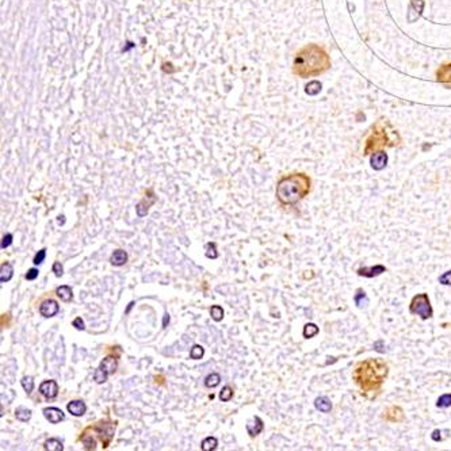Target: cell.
<instances>
[{"label":"cell","mask_w":451,"mask_h":451,"mask_svg":"<svg viewBox=\"0 0 451 451\" xmlns=\"http://www.w3.org/2000/svg\"><path fill=\"white\" fill-rule=\"evenodd\" d=\"M389 365L381 358L359 361L353 370V381L363 397L375 400L382 393V386L389 375Z\"/></svg>","instance_id":"obj_1"},{"label":"cell","mask_w":451,"mask_h":451,"mask_svg":"<svg viewBox=\"0 0 451 451\" xmlns=\"http://www.w3.org/2000/svg\"><path fill=\"white\" fill-rule=\"evenodd\" d=\"M331 68V59L321 46L316 43L306 45L297 52L293 61V72L299 78H313Z\"/></svg>","instance_id":"obj_2"},{"label":"cell","mask_w":451,"mask_h":451,"mask_svg":"<svg viewBox=\"0 0 451 451\" xmlns=\"http://www.w3.org/2000/svg\"><path fill=\"white\" fill-rule=\"evenodd\" d=\"M312 190V181L306 173L297 172L283 177L277 185V198L282 205H295Z\"/></svg>","instance_id":"obj_3"},{"label":"cell","mask_w":451,"mask_h":451,"mask_svg":"<svg viewBox=\"0 0 451 451\" xmlns=\"http://www.w3.org/2000/svg\"><path fill=\"white\" fill-rule=\"evenodd\" d=\"M400 141L401 138L397 130L393 129L389 122L381 119L374 125L373 132L366 140L363 155H371L377 151H382L386 146H396L400 144Z\"/></svg>","instance_id":"obj_4"},{"label":"cell","mask_w":451,"mask_h":451,"mask_svg":"<svg viewBox=\"0 0 451 451\" xmlns=\"http://www.w3.org/2000/svg\"><path fill=\"white\" fill-rule=\"evenodd\" d=\"M409 313L413 316H419L423 321L434 317V309H432L431 301L427 293L416 294L409 302Z\"/></svg>","instance_id":"obj_5"},{"label":"cell","mask_w":451,"mask_h":451,"mask_svg":"<svg viewBox=\"0 0 451 451\" xmlns=\"http://www.w3.org/2000/svg\"><path fill=\"white\" fill-rule=\"evenodd\" d=\"M382 419L388 423H403L405 420L404 409L400 405H389L382 412Z\"/></svg>","instance_id":"obj_6"},{"label":"cell","mask_w":451,"mask_h":451,"mask_svg":"<svg viewBox=\"0 0 451 451\" xmlns=\"http://www.w3.org/2000/svg\"><path fill=\"white\" fill-rule=\"evenodd\" d=\"M114 430H115V425L111 423H99L96 427H95V431L99 434V438L102 440L103 448H106L109 444H110L111 439H113Z\"/></svg>","instance_id":"obj_7"},{"label":"cell","mask_w":451,"mask_h":451,"mask_svg":"<svg viewBox=\"0 0 451 451\" xmlns=\"http://www.w3.org/2000/svg\"><path fill=\"white\" fill-rule=\"evenodd\" d=\"M386 271H388V268L384 264H375V266H365L358 268L357 274L359 277H363V278H375V277H380Z\"/></svg>","instance_id":"obj_8"},{"label":"cell","mask_w":451,"mask_h":451,"mask_svg":"<svg viewBox=\"0 0 451 451\" xmlns=\"http://www.w3.org/2000/svg\"><path fill=\"white\" fill-rule=\"evenodd\" d=\"M386 164H388V153H385L384 151H377V152L371 153V157H370L371 168L375 171H382L386 167Z\"/></svg>","instance_id":"obj_9"},{"label":"cell","mask_w":451,"mask_h":451,"mask_svg":"<svg viewBox=\"0 0 451 451\" xmlns=\"http://www.w3.org/2000/svg\"><path fill=\"white\" fill-rule=\"evenodd\" d=\"M39 392H41V394L43 397H46V398H55L59 394V385L53 380L45 381L39 386Z\"/></svg>","instance_id":"obj_10"},{"label":"cell","mask_w":451,"mask_h":451,"mask_svg":"<svg viewBox=\"0 0 451 451\" xmlns=\"http://www.w3.org/2000/svg\"><path fill=\"white\" fill-rule=\"evenodd\" d=\"M59 309H60L59 304H57L55 299H46V301H43L42 304H41V306H39V313H41V316H43V317L49 318L56 316L57 312H59Z\"/></svg>","instance_id":"obj_11"},{"label":"cell","mask_w":451,"mask_h":451,"mask_svg":"<svg viewBox=\"0 0 451 451\" xmlns=\"http://www.w3.org/2000/svg\"><path fill=\"white\" fill-rule=\"evenodd\" d=\"M436 80L447 88H451V63L443 64L436 71Z\"/></svg>","instance_id":"obj_12"},{"label":"cell","mask_w":451,"mask_h":451,"mask_svg":"<svg viewBox=\"0 0 451 451\" xmlns=\"http://www.w3.org/2000/svg\"><path fill=\"white\" fill-rule=\"evenodd\" d=\"M245 427H247V432L249 434V436H258L260 432L263 431L264 428L263 420L260 419L259 416H255L254 419L248 420V423Z\"/></svg>","instance_id":"obj_13"},{"label":"cell","mask_w":451,"mask_h":451,"mask_svg":"<svg viewBox=\"0 0 451 451\" xmlns=\"http://www.w3.org/2000/svg\"><path fill=\"white\" fill-rule=\"evenodd\" d=\"M43 416H45V419L49 420L52 424L60 423V421H63L64 417H65L63 411L59 408H56V407H51V408L43 409Z\"/></svg>","instance_id":"obj_14"},{"label":"cell","mask_w":451,"mask_h":451,"mask_svg":"<svg viewBox=\"0 0 451 451\" xmlns=\"http://www.w3.org/2000/svg\"><path fill=\"white\" fill-rule=\"evenodd\" d=\"M67 409H68V412L71 413V415L78 416L79 417V416H83L84 413H86L87 407H86V404L83 403V401L75 400V401H71V403L68 404Z\"/></svg>","instance_id":"obj_15"},{"label":"cell","mask_w":451,"mask_h":451,"mask_svg":"<svg viewBox=\"0 0 451 451\" xmlns=\"http://www.w3.org/2000/svg\"><path fill=\"white\" fill-rule=\"evenodd\" d=\"M314 407H316L317 411H320L322 413H330L332 411V403H331V400L327 396L317 397L314 400Z\"/></svg>","instance_id":"obj_16"},{"label":"cell","mask_w":451,"mask_h":451,"mask_svg":"<svg viewBox=\"0 0 451 451\" xmlns=\"http://www.w3.org/2000/svg\"><path fill=\"white\" fill-rule=\"evenodd\" d=\"M99 367L102 370H105L109 375H111V374H114L117 371L118 361L114 357H107L101 362V366H99Z\"/></svg>","instance_id":"obj_17"},{"label":"cell","mask_w":451,"mask_h":451,"mask_svg":"<svg viewBox=\"0 0 451 451\" xmlns=\"http://www.w3.org/2000/svg\"><path fill=\"white\" fill-rule=\"evenodd\" d=\"M354 302H355L357 308H366V306L369 305V297H367L366 291L362 287H358L357 290H355Z\"/></svg>","instance_id":"obj_18"},{"label":"cell","mask_w":451,"mask_h":451,"mask_svg":"<svg viewBox=\"0 0 451 451\" xmlns=\"http://www.w3.org/2000/svg\"><path fill=\"white\" fill-rule=\"evenodd\" d=\"M110 262L113 266H123L128 262V254L125 251H122V249H117V251H114L111 254Z\"/></svg>","instance_id":"obj_19"},{"label":"cell","mask_w":451,"mask_h":451,"mask_svg":"<svg viewBox=\"0 0 451 451\" xmlns=\"http://www.w3.org/2000/svg\"><path fill=\"white\" fill-rule=\"evenodd\" d=\"M12 275H14V267L10 263H3L2 270H0V282L6 283L11 281Z\"/></svg>","instance_id":"obj_20"},{"label":"cell","mask_w":451,"mask_h":451,"mask_svg":"<svg viewBox=\"0 0 451 451\" xmlns=\"http://www.w3.org/2000/svg\"><path fill=\"white\" fill-rule=\"evenodd\" d=\"M155 201H156V198H153V199H151L149 202H146V198L144 201H141V202H140V204H138L137 206H136V212H137V216L138 217H145L146 214H148L149 206H151V205L155 204Z\"/></svg>","instance_id":"obj_21"},{"label":"cell","mask_w":451,"mask_h":451,"mask_svg":"<svg viewBox=\"0 0 451 451\" xmlns=\"http://www.w3.org/2000/svg\"><path fill=\"white\" fill-rule=\"evenodd\" d=\"M56 293H57V295L60 297V299L64 302H69L72 298H73L72 289L69 286H60Z\"/></svg>","instance_id":"obj_22"},{"label":"cell","mask_w":451,"mask_h":451,"mask_svg":"<svg viewBox=\"0 0 451 451\" xmlns=\"http://www.w3.org/2000/svg\"><path fill=\"white\" fill-rule=\"evenodd\" d=\"M318 332H320V330H318V327L316 325V324H313V322H308V324H305V327H304V332H302V335H304V338L305 339H312L314 338Z\"/></svg>","instance_id":"obj_23"},{"label":"cell","mask_w":451,"mask_h":451,"mask_svg":"<svg viewBox=\"0 0 451 451\" xmlns=\"http://www.w3.org/2000/svg\"><path fill=\"white\" fill-rule=\"evenodd\" d=\"M217 444H218V440H217V438H214V436H209V438H206V439L202 440L201 447H202V450L204 451H212V450H216Z\"/></svg>","instance_id":"obj_24"},{"label":"cell","mask_w":451,"mask_h":451,"mask_svg":"<svg viewBox=\"0 0 451 451\" xmlns=\"http://www.w3.org/2000/svg\"><path fill=\"white\" fill-rule=\"evenodd\" d=\"M451 407V393H444L436 400V408L446 409Z\"/></svg>","instance_id":"obj_25"},{"label":"cell","mask_w":451,"mask_h":451,"mask_svg":"<svg viewBox=\"0 0 451 451\" xmlns=\"http://www.w3.org/2000/svg\"><path fill=\"white\" fill-rule=\"evenodd\" d=\"M45 450H49V451H63L64 450V446L63 443L60 442L59 439H55V438H52V439H47L45 442Z\"/></svg>","instance_id":"obj_26"},{"label":"cell","mask_w":451,"mask_h":451,"mask_svg":"<svg viewBox=\"0 0 451 451\" xmlns=\"http://www.w3.org/2000/svg\"><path fill=\"white\" fill-rule=\"evenodd\" d=\"M15 417L20 421H29L30 417H32V411L28 408H24V407H19V408H16L15 411Z\"/></svg>","instance_id":"obj_27"},{"label":"cell","mask_w":451,"mask_h":451,"mask_svg":"<svg viewBox=\"0 0 451 451\" xmlns=\"http://www.w3.org/2000/svg\"><path fill=\"white\" fill-rule=\"evenodd\" d=\"M220 381H221L220 374L212 373L210 375L206 377V380H205V385H206L208 388H216V386H218V385H220Z\"/></svg>","instance_id":"obj_28"},{"label":"cell","mask_w":451,"mask_h":451,"mask_svg":"<svg viewBox=\"0 0 451 451\" xmlns=\"http://www.w3.org/2000/svg\"><path fill=\"white\" fill-rule=\"evenodd\" d=\"M210 316L214 321H221L222 318H224V309L218 305H214L212 306V309H210Z\"/></svg>","instance_id":"obj_29"},{"label":"cell","mask_w":451,"mask_h":451,"mask_svg":"<svg viewBox=\"0 0 451 451\" xmlns=\"http://www.w3.org/2000/svg\"><path fill=\"white\" fill-rule=\"evenodd\" d=\"M22 386H23L24 392L30 394L33 392V389H34V381H33V377H23L22 378Z\"/></svg>","instance_id":"obj_30"},{"label":"cell","mask_w":451,"mask_h":451,"mask_svg":"<svg viewBox=\"0 0 451 451\" xmlns=\"http://www.w3.org/2000/svg\"><path fill=\"white\" fill-rule=\"evenodd\" d=\"M82 442L84 443V447H86L87 450H94L95 446H96V442H95V439L92 438V435H88V434H84V435L82 436Z\"/></svg>","instance_id":"obj_31"},{"label":"cell","mask_w":451,"mask_h":451,"mask_svg":"<svg viewBox=\"0 0 451 451\" xmlns=\"http://www.w3.org/2000/svg\"><path fill=\"white\" fill-rule=\"evenodd\" d=\"M204 354H205L204 347L199 344H196V345H194V347L191 348V351H190V358H191V359H195L196 361V359H201V358L204 357Z\"/></svg>","instance_id":"obj_32"},{"label":"cell","mask_w":451,"mask_h":451,"mask_svg":"<svg viewBox=\"0 0 451 451\" xmlns=\"http://www.w3.org/2000/svg\"><path fill=\"white\" fill-rule=\"evenodd\" d=\"M206 258L209 259H217L218 258V252L216 249V244L214 243H208L206 244Z\"/></svg>","instance_id":"obj_33"},{"label":"cell","mask_w":451,"mask_h":451,"mask_svg":"<svg viewBox=\"0 0 451 451\" xmlns=\"http://www.w3.org/2000/svg\"><path fill=\"white\" fill-rule=\"evenodd\" d=\"M232 397H233V389L227 385V386H224V389L221 390L220 400L224 401V403H227V401L232 400Z\"/></svg>","instance_id":"obj_34"},{"label":"cell","mask_w":451,"mask_h":451,"mask_svg":"<svg viewBox=\"0 0 451 451\" xmlns=\"http://www.w3.org/2000/svg\"><path fill=\"white\" fill-rule=\"evenodd\" d=\"M321 90V84L318 82H310L308 86H306V94L309 95H316L320 92Z\"/></svg>","instance_id":"obj_35"},{"label":"cell","mask_w":451,"mask_h":451,"mask_svg":"<svg viewBox=\"0 0 451 451\" xmlns=\"http://www.w3.org/2000/svg\"><path fill=\"white\" fill-rule=\"evenodd\" d=\"M107 377H109V374H107L105 370H102L101 367H99V369L95 371L94 380L96 384H105V382L107 381Z\"/></svg>","instance_id":"obj_36"},{"label":"cell","mask_w":451,"mask_h":451,"mask_svg":"<svg viewBox=\"0 0 451 451\" xmlns=\"http://www.w3.org/2000/svg\"><path fill=\"white\" fill-rule=\"evenodd\" d=\"M438 282L443 286H451V270L444 271L443 274L438 278Z\"/></svg>","instance_id":"obj_37"},{"label":"cell","mask_w":451,"mask_h":451,"mask_svg":"<svg viewBox=\"0 0 451 451\" xmlns=\"http://www.w3.org/2000/svg\"><path fill=\"white\" fill-rule=\"evenodd\" d=\"M46 258V248H42L41 251H38L36 256H34V260H33V263L34 264H42L43 260Z\"/></svg>","instance_id":"obj_38"},{"label":"cell","mask_w":451,"mask_h":451,"mask_svg":"<svg viewBox=\"0 0 451 451\" xmlns=\"http://www.w3.org/2000/svg\"><path fill=\"white\" fill-rule=\"evenodd\" d=\"M12 243V235L11 233H7V235H4L3 240H2V249H6L7 247H10Z\"/></svg>","instance_id":"obj_39"},{"label":"cell","mask_w":451,"mask_h":451,"mask_svg":"<svg viewBox=\"0 0 451 451\" xmlns=\"http://www.w3.org/2000/svg\"><path fill=\"white\" fill-rule=\"evenodd\" d=\"M53 272H55V275H56V277H57V278H60V277H63V274H64L63 264L59 263V262H56V263L53 264Z\"/></svg>","instance_id":"obj_40"},{"label":"cell","mask_w":451,"mask_h":451,"mask_svg":"<svg viewBox=\"0 0 451 451\" xmlns=\"http://www.w3.org/2000/svg\"><path fill=\"white\" fill-rule=\"evenodd\" d=\"M38 274L39 271L37 270V268H30V270L28 271V274H26V279H28V281H34V279L38 277Z\"/></svg>","instance_id":"obj_41"},{"label":"cell","mask_w":451,"mask_h":451,"mask_svg":"<svg viewBox=\"0 0 451 451\" xmlns=\"http://www.w3.org/2000/svg\"><path fill=\"white\" fill-rule=\"evenodd\" d=\"M72 325L75 327L78 331H84V328H86V327H84V321L82 320V317L75 318V320H73V322H72Z\"/></svg>","instance_id":"obj_42"},{"label":"cell","mask_w":451,"mask_h":451,"mask_svg":"<svg viewBox=\"0 0 451 451\" xmlns=\"http://www.w3.org/2000/svg\"><path fill=\"white\" fill-rule=\"evenodd\" d=\"M168 322H169V314L165 313L164 314V318H163V328H167V325H168Z\"/></svg>","instance_id":"obj_43"},{"label":"cell","mask_w":451,"mask_h":451,"mask_svg":"<svg viewBox=\"0 0 451 451\" xmlns=\"http://www.w3.org/2000/svg\"><path fill=\"white\" fill-rule=\"evenodd\" d=\"M133 305H134V302H130L129 305H128V308H126V310H125V313L128 314L130 312V309H132V308H133Z\"/></svg>","instance_id":"obj_44"}]
</instances>
